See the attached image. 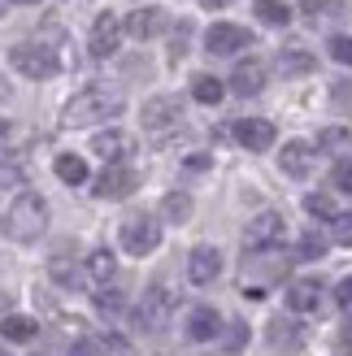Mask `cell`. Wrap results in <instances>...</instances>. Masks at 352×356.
<instances>
[{"label": "cell", "instance_id": "6da1fadb", "mask_svg": "<svg viewBox=\"0 0 352 356\" xmlns=\"http://www.w3.org/2000/svg\"><path fill=\"white\" fill-rule=\"evenodd\" d=\"M122 113V96L113 92V87H83V92L74 96L61 109V122L70 131H79V127H96V122H109Z\"/></svg>", "mask_w": 352, "mask_h": 356}, {"label": "cell", "instance_id": "7a4b0ae2", "mask_svg": "<svg viewBox=\"0 0 352 356\" xmlns=\"http://www.w3.org/2000/svg\"><path fill=\"white\" fill-rule=\"evenodd\" d=\"M44 230H48V204H44V195H35V191L13 195V204L5 213V235L13 243H35Z\"/></svg>", "mask_w": 352, "mask_h": 356}, {"label": "cell", "instance_id": "3957f363", "mask_svg": "<svg viewBox=\"0 0 352 356\" xmlns=\"http://www.w3.org/2000/svg\"><path fill=\"white\" fill-rule=\"evenodd\" d=\"M118 243H122V252H131V257H148L157 243H161V226H157L152 218H127L118 226Z\"/></svg>", "mask_w": 352, "mask_h": 356}, {"label": "cell", "instance_id": "277c9868", "mask_svg": "<svg viewBox=\"0 0 352 356\" xmlns=\"http://www.w3.org/2000/svg\"><path fill=\"white\" fill-rule=\"evenodd\" d=\"M283 230H287V222H283V213H257V218L243 226V248L248 252H266V248H274L278 239H283Z\"/></svg>", "mask_w": 352, "mask_h": 356}, {"label": "cell", "instance_id": "5b68a950", "mask_svg": "<svg viewBox=\"0 0 352 356\" xmlns=\"http://www.w3.org/2000/svg\"><path fill=\"white\" fill-rule=\"evenodd\" d=\"M253 44V31L248 26H235V22H214L205 35V48L214 52V57H231V52L248 48Z\"/></svg>", "mask_w": 352, "mask_h": 356}, {"label": "cell", "instance_id": "8992f818", "mask_svg": "<svg viewBox=\"0 0 352 356\" xmlns=\"http://www.w3.org/2000/svg\"><path fill=\"white\" fill-rule=\"evenodd\" d=\"M183 122V100L179 96H152L144 104V127L152 135H161V131H174Z\"/></svg>", "mask_w": 352, "mask_h": 356}, {"label": "cell", "instance_id": "52a82bcc", "mask_svg": "<svg viewBox=\"0 0 352 356\" xmlns=\"http://www.w3.org/2000/svg\"><path fill=\"white\" fill-rule=\"evenodd\" d=\"M122 35H127V31H122L118 13H100L92 22V35H87V52H92V57H113Z\"/></svg>", "mask_w": 352, "mask_h": 356}, {"label": "cell", "instance_id": "ba28073f", "mask_svg": "<svg viewBox=\"0 0 352 356\" xmlns=\"http://www.w3.org/2000/svg\"><path fill=\"white\" fill-rule=\"evenodd\" d=\"M9 61L17 74H26V79H48L52 70H57V61L48 57V48H35V44H17L9 48Z\"/></svg>", "mask_w": 352, "mask_h": 356}, {"label": "cell", "instance_id": "9c48e42d", "mask_svg": "<svg viewBox=\"0 0 352 356\" xmlns=\"http://www.w3.org/2000/svg\"><path fill=\"white\" fill-rule=\"evenodd\" d=\"M231 135H235V144L248 148V152H266L274 144V127H270L266 118H239L235 127H231Z\"/></svg>", "mask_w": 352, "mask_h": 356}, {"label": "cell", "instance_id": "30bf717a", "mask_svg": "<svg viewBox=\"0 0 352 356\" xmlns=\"http://www.w3.org/2000/svg\"><path fill=\"white\" fill-rule=\"evenodd\" d=\"M326 300V282L322 278H296L287 287V309L291 313H318Z\"/></svg>", "mask_w": 352, "mask_h": 356}, {"label": "cell", "instance_id": "8fae6325", "mask_svg": "<svg viewBox=\"0 0 352 356\" xmlns=\"http://www.w3.org/2000/svg\"><path fill=\"white\" fill-rule=\"evenodd\" d=\"M135 187H139V174L127 170V165H109L96 178V195H100V200H127Z\"/></svg>", "mask_w": 352, "mask_h": 356}, {"label": "cell", "instance_id": "7c38bea8", "mask_svg": "<svg viewBox=\"0 0 352 356\" xmlns=\"http://www.w3.org/2000/svg\"><path fill=\"white\" fill-rule=\"evenodd\" d=\"M170 313H174V291H170V287H148L144 305H139V326L161 330Z\"/></svg>", "mask_w": 352, "mask_h": 356}, {"label": "cell", "instance_id": "4fadbf2b", "mask_svg": "<svg viewBox=\"0 0 352 356\" xmlns=\"http://www.w3.org/2000/svg\"><path fill=\"white\" fill-rule=\"evenodd\" d=\"M218 274H222V252H218V248H209V243H200L196 252L187 257V278L196 282V287H209Z\"/></svg>", "mask_w": 352, "mask_h": 356}, {"label": "cell", "instance_id": "5bb4252c", "mask_svg": "<svg viewBox=\"0 0 352 356\" xmlns=\"http://www.w3.org/2000/svg\"><path fill=\"white\" fill-rule=\"evenodd\" d=\"M92 152L104 156L109 165H122V161H127V156L135 152V139H131L127 131H100V135L92 139Z\"/></svg>", "mask_w": 352, "mask_h": 356}, {"label": "cell", "instance_id": "9a60e30c", "mask_svg": "<svg viewBox=\"0 0 352 356\" xmlns=\"http://www.w3.org/2000/svg\"><path fill=\"white\" fill-rule=\"evenodd\" d=\"M222 334V317L218 309H209V305H196L187 313V339L191 343H209V339H218Z\"/></svg>", "mask_w": 352, "mask_h": 356}, {"label": "cell", "instance_id": "2e32d148", "mask_svg": "<svg viewBox=\"0 0 352 356\" xmlns=\"http://www.w3.org/2000/svg\"><path fill=\"white\" fill-rule=\"evenodd\" d=\"M261 87H266V65H261L257 57H243L235 65V74H231V92L235 96H257Z\"/></svg>", "mask_w": 352, "mask_h": 356}, {"label": "cell", "instance_id": "e0dca14e", "mask_svg": "<svg viewBox=\"0 0 352 356\" xmlns=\"http://www.w3.org/2000/svg\"><path fill=\"white\" fill-rule=\"evenodd\" d=\"M113 274H118V257L109 252V248H96V252H87V261H83V278L87 282H96V287L104 291L113 282Z\"/></svg>", "mask_w": 352, "mask_h": 356}, {"label": "cell", "instance_id": "ac0fdd59", "mask_svg": "<svg viewBox=\"0 0 352 356\" xmlns=\"http://www.w3.org/2000/svg\"><path fill=\"white\" fill-rule=\"evenodd\" d=\"M161 26H166L161 9H135L127 22H122V31H127L131 40H152V35H161Z\"/></svg>", "mask_w": 352, "mask_h": 356}, {"label": "cell", "instance_id": "d6986e66", "mask_svg": "<svg viewBox=\"0 0 352 356\" xmlns=\"http://www.w3.org/2000/svg\"><path fill=\"white\" fill-rule=\"evenodd\" d=\"M278 165H283V174H291V178H305L313 170V148L301 144V139H291V144L278 152Z\"/></svg>", "mask_w": 352, "mask_h": 356}, {"label": "cell", "instance_id": "ffe728a7", "mask_svg": "<svg viewBox=\"0 0 352 356\" xmlns=\"http://www.w3.org/2000/svg\"><path fill=\"white\" fill-rule=\"evenodd\" d=\"M35 334H40V326H35V317H26V313H9L5 322H0V339L5 343H31Z\"/></svg>", "mask_w": 352, "mask_h": 356}, {"label": "cell", "instance_id": "44dd1931", "mask_svg": "<svg viewBox=\"0 0 352 356\" xmlns=\"http://www.w3.org/2000/svg\"><path fill=\"white\" fill-rule=\"evenodd\" d=\"M313 65H318V61H313V52H305V48H283V52H278V70H283L287 79L309 74Z\"/></svg>", "mask_w": 352, "mask_h": 356}, {"label": "cell", "instance_id": "7402d4cb", "mask_svg": "<svg viewBox=\"0 0 352 356\" xmlns=\"http://www.w3.org/2000/svg\"><path fill=\"white\" fill-rule=\"evenodd\" d=\"M57 178H61V183H70V187H83L87 183V161H83V156H74V152H61L57 156Z\"/></svg>", "mask_w": 352, "mask_h": 356}, {"label": "cell", "instance_id": "603a6c76", "mask_svg": "<svg viewBox=\"0 0 352 356\" xmlns=\"http://www.w3.org/2000/svg\"><path fill=\"white\" fill-rule=\"evenodd\" d=\"M257 17H261V22H270V26H287L291 22V9L283 5V0H257Z\"/></svg>", "mask_w": 352, "mask_h": 356}, {"label": "cell", "instance_id": "cb8c5ba5", "mask_svg": "<svg viewBox=\"0 0 352 356\" xmlns=\"http://www.w3.org/2000/svg\"><path fill=\"white\" fill-rule=\"evenodd\" d=\"M191 96H196L200 104H218V100L226 96V87H222V79H214V74H200L196 83H191Z\"/></svg>", "mask_w": 352, "mask_h": 356}, {"label": "cell", "instance_id": "d4e9b609", "mask_svg": "<svg viewBox=\"0 0 352 356\" xmlns=\"http://www.w3.org/2000/svg\"><path fill=\"white\" fill-rule=\"evenodd\" d=\"M161 213H166V222H187V218H191V195L170 191L166 200H161Z\"/></svg>", "mask_w": 352, "mask_h": 356}, {"label": "cell", "instance_id": "484cf974", "mask_svg": "<svg viewBox=\"0 0 352 356\" xmlns=\"http://www.w3.org/2000/svg\"><path fill=\"white\" fill-rule=\"evenodd\" d=\"M26 187V165L22 161H0V191Z\"/></svg>", "mask_w": 352, "mask_h": 356}, {"label": "cell", "instance_id": "4316f807", "mask_svg": "<svg viewBox=\"0 0 352 356\" xmlns=\"http://www.w3.org/2000/svg\"><path fill=\"white\" fill-rule=\"evenodd\" d=\"M305 209L313 213V218H326V222H335V218H339V209H335V200H330V195H322V191H313V195H305Z\"/></svg>", "mask_w": 352, "mask_h": 356}, {"label": "cell", "instance_id": "83f0119b", "mask_svg": "<svg viewBox=\"0 0 352 356\" xmlns=\"http://www.w3.org/2000/svg\"><path fill=\"white\" fill-rule=\"evenodd\" d=\"M96 309H100L104 317H122V313H127V296H122V291H109V287H104V291L96 296Z\"/></svg>", "mask_w": 352, "mask_h": 356}, {"label": "cell", "instance_id": "f1b7e54d", "mask_svg": "<svg viewBox=\"0 0 352 356\" xmlns=\"http://www.w3.org/2000/svg\"><path fill=\"white\" fill-rule=\"evenodd\" d=\"M270 343H274V348H296V343H301V330L287 326V322H274V326H270Z\"/></svg>", "mask_w": 352, "mask_h": 356}, {"label": "cell", "instance_id": "f546056e", "mask_svg": "<svg viewBox=\"0 0 352 356\" xmlns=\"http://www.w3.org/2000/svg\"><path fill=\"white\" fill-rule=\"evenodd\" d=\"M322 252H326V239L322 235H301V243H296V257H305V261L322 257Z\"/></svg>", "mask_w": 352, "mask_h": 356}, {"label": "cell", "instance_id": "4dcf8cb0", "mask_svg": "<svg viewBox=\"0 0 352 356\" xmlns=\"http://www.w3.org/2000/svg\"><path fill=\"white\" fill-rule=\"evenodd\" d=\"M70 356H104V339H96V334H83V339H74Z\"/></svg>", "mask_w": 352, "mask_h": 356}, {"label": "cell", "instance_id": "1f68e13d", "mask_svg": "<svg viewBox=\"0 0 352 356\" xmlns=\"http://www.w3.org/2000/svg\"><path fill=\"white\" fill-rule=\"evenodd\" d=\"M330 183H335L339 191H348V195H352V156L335 161V174H330Z\"/></svg>", "mask_w": 352, "mask_h": 356}, {"label": "cell", "instance_id": "d6a6232c", "mask_svg": "<svg viewBox=\"0 0 352 356\" xmlns=\"http://www.w3.org/2000/svg\"><path fill=\"white\" fill-rule=\"evenodd\" d=\"M322 148H330V152H339V148H352V131H322Z\"/></svg>", "mask_w": 352, "mask_h": 356}, {"label": "cell", "instance_id": "836d02e7", "mask_svg": "<svg viewBox=\"0 0 352 356\" xmlns=\"http://www.w3.org/2000/svg\"><path fill=\"white\" fill-rule=\"evenodd\" d=\"M330 235H335V243L352 248V213H339V218H335V226H330Z\"/></svg>", "mask_w": 352, "mask_h": 356}, {"label": "cell", "instance_id": "e575fe53", "mask_svg": "<svg viewBox=\"0 0 352 356\" xmlns=\"http://www.w3.org/2000/svg\"><path fill=\"white\" fill-rule=\"evenodd\" d=\"M330 57L352 65V40H348V35H335V40H330Z\"/></svg>", "mask_w": 352, "mask_h": 356}, {"label": "cell", "instance_id": "d590c367", "mask_svg": "<svg viewBox=\"0 0 352 356\" xmlns=\"http://www.w3.org/2000/svg\"><path fill=\"white\" fill-rule=\"evenodd\" d=\"M243 343H248V326L235 322V326H231V339H226V352H239Z\"/></svg>", "mask_w": 352, "mask_h": 356}, {"label": "cell", "instance_id": "8d00e7d4", "mask_svg": "<svg viewBox=\"0 0 352 356\" xmlns=\"http://www.w3.org/2000/svg\"><path fill=\"white\" fill-rule=\"evenodd\" d=\"M335 300H339V305H344V309L352 313V274H348V278L339 282V287H335Z\"/></svg>", "mask_w": 352, "mask_h": 356}, {"label": "cell", "instance_id": "74e56055", "mask_svg": "<svg viewBox=\"0 0 352 356\" xmlns=\"http://www.w3.org/2000/svg\"><path fill=\"white\" fill-rule=\"evenodd\" d=\"M335 100H344V104H352V83H339V87H335Z\"/></svg>", "mask_w": 352, "mask_h": 356}, {"label": "cell", "instance_id": "f35d334b", "mask_svg": "<svg viewBox=\"0 0 352 356\" xmlns=\"http://www.w3.org/2000/svg\"><path fill=\"white\" fill-rule=\"evenodd\" d=\"M9 100V83H5V74H0V104Z\"/></svg>", "mask_w": 352, "mask_h": 356}, {"label": "cell", "instance_id": "ab89813d", "mask_svg": "<svg viewBox=\"0 0 352 356\" xmlns=\"http://www.w3.org/2000/svg\"><path fill=\"white\" fill-rule=\"evenodd\" d=\"M205 5H209V9H226V5H231V0H205Z\"/></svg>", "mask_w": 352, "mask_h": 356}, {"label": "cell", "instance_id": "60d3db41", "mask_svg": "<svg viewBox=\"0 0 352 356\" xmlns=\"http://www.w3.org/2000/svg\"><path fill=\"white\" fill-rule=\"evenodd\" d=\"M5 309H9V296H5V291H0V313H5Z\"/></svg>", "mask_w": 352, "mask_h": 356}, {"label": "cell", "instance_id": "b9f144b4", "mask_svg": "<svg viewBox=\"0 0 352 356\" xmlns=\"http://www.w3.org/2000/svg\"><path fill=\"white\" fill-rule=\"evenodd\" d=\"M5 135H9V127H5V122H0V139H5Z\"/></svg>", "mask_w": 352, "mask_h": 356}, {"label": "cell", "instance_id": "7bdbcfd3", "mask_svg": "<svg viewBox=\"0 0 352 356\" xmlns=\"http://www.w3.org/2000/svg\"><path fill=\"white\" fill-rule=\"evenodd\" d=\"M13 5H35V0H13Z\"/></svg>", "mask_w": 352, "mask_h": 356}]
</instances>
